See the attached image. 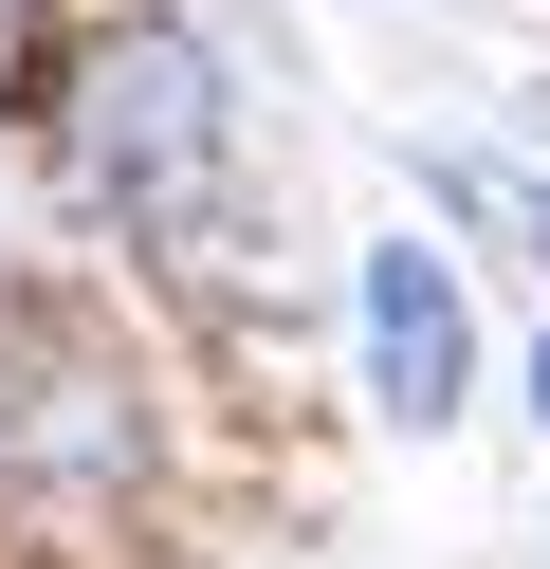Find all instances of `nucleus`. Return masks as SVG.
<instances>
[{"mask_svg": "<svg viewBox=\"0 0 550 569\" xmlns=\"http://www.w3.org/2000/svg\"><path fill=\"white\" fill-rule=\"evenodd\" d=\"M532 405H550V349H532Z\"/></svg>", "mask_w": 550, "mask_h": 569, "instance_id": "nucleus-3", "label": "nucleus"}, {"mask_svg": "<svg viewBox=\"0 0 550 569\" xmlns=\"http://www.w3.org/2000/svg\"><path fill=\"white\" fill-rule=\"evenodd\" d=\"M92 92H110L92 148H110V184H129V202H202V184H220V92H202V56H183L166 19H129Z\"/></svg>", "mask_w": 550, "mask_h": 569, "instance_id": "nucleus-1", "label": "nucleus"}, {"mask_svg": "<svg viewBox=\"0 0 550 569\" xmlns=\"http://www.w3.org/2000/svg\"><path fill=\"white\" fill-rule=\"evenodd\" d=\"M459 368H477L459 276H440L422 239H386V258H367V386H386V422H459Z\"/></svg>", "mask_w": 550, "mask_h": 569, "instance_id": "nucleus-2", "label": "nucleus"}]
</instances>
